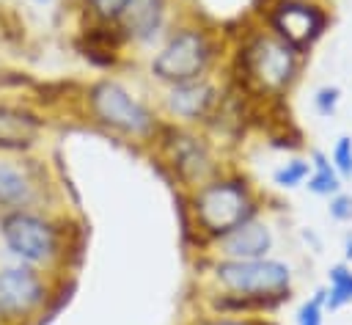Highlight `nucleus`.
I'll return each mask as SVG.
<instances>
[{"label":"nucleus","mask_w":352,"mask_h":325,"mask_svg":"<svg viewBox=\"0 0 352 325\" xmlns=\"http://www.w3.org/2000/svg\"><path fill=\"white\" fill-rule=\"evenodd\" d=\"M305 58L308 55L286 44L261 22L250 19L245 30L228 41L226 80L245 91L256 105H280L297 88Z\"/></svg>","instance_id":"1"},{"label":"nucleus","mask_w":352,"mask_h":325,"mask_svg":"<svg viewBox=\"0 0 352 325\" xmlns=\"http://www.w3.org/2000/svg\"><path fill=\"white\" fill-rule=\"evenodd\" d=\"M0 242L19 264L72 275L82 248V229L58 207L14 209L0 215Z\"/></svg>","instance_id":"2"},{"label":"nucleus","mask_w":352,"mask_h":325,"mask_svg":"<svg viewBox=\"0 0 352 325\" xmlns=\"http://www.w3.org/2000/svg\"><path fill=\"white\" fill-rule=\"evenodd\" d=\"M228 36L201 14L182 11L162 41L146 55V77L154 88L220 74L228 58Z\"/></svg>","instance_id":"3"},{"label":"nucleus","mask_w":352,"mask_h":325,"mask_svg":"<svg viewBox=\"0 0 352 325\" xmlns=\"http://www.w3.org/2000/svg\"><path fill=\"white\" fill-rule=\"evenodd\" d=\"M74 105L80 118L94 129L146 151L165 127V118L160 116L154 99L138 94L129 83L113 74H99L82 83Z\"/></svg>","instance_id":"4"},{"label":"nucleus","mask_w":352,"mask_h":325,"mask_svg":"<svg viewBox=\"0 0 352 325\" xmlns=\"http://www.w3.org/2000/svg\"><path fill=\"white\" fill-rule=\"evenodd\" d=\"M182 215L187 234L195 240V251L201 253L212 240L223 237L234 226L267 212V196L256 187V182L239 171L236 165L226 168L206 185L182 193Z\"/></svg>","instance_id":"5"},{"label":"nucleus","mask_w":352,"mask_h":325,"mask_svg":"<svg viewBox=\"0 0 352 325\" xmlns=\"http://www.w3.org/2000/svg\"><path fill=\"white\" fill-rule=\"evenodd\" d=\"M148 154L179 190V196L206 185L209 179L231 168L226 146L204 127H182L165 121Z\"/></svg>","instance_id":"6"},{"label":"nucleus","mask_w":352,"mask_h":325,"mask_svg":"<svg viewBox=\"0 0 352 325\" xmlns=\"http://www.w3.org/2000/svg\"><path fill=\"white\" fill-rule=\"evenodd\" d=\"M198 286L245 295L278 311L294 292V270L286 259H206L198 256Z\"/></svg>","instance_id":"7"},{"label":"nucleus","mask_w":352,"mask_h":325,"mask_svg":"<svg viewBox=\"0 0 352 325\" xmlns=\"http://www.w3.org/2000/svg\"><path fill=\"white\" fill-rule=\"evenodd\" d=\"M69 275L30 264H0V325H38L63 300Z\"/></svg>","instance_id":"8"},{"label":"nucleus","mask_w":352,"mask_h":325,"mask_svg":"<svg viewBox=\"0 0 352 325\" xmlns=\"http://www.w3.org/2000/svg\"><path fill=\"white\" fill-rule=\"evenodd\" d=\"M253 19L261 22L267 30L280 36L286 44L311 55V50L322 41L330 28V8L327 3H305V0H261L253 11Z\"/></svg>","instance_id":"9"},{"label":"nucleus","mask_w":352,"mask_h":325,"mask_svg":"<svg viewBox=\"0 0 352 325\" xmlns=\"http://www.w3.org/2000/svg\"><path fill=\"white\" fill-rule=\"evenodd\" d=\"M226 94V77L212 74L201 80H187L176 85H162L154 91V105L168 124L182 127H209Z\"/></svg>","instance_id":"10"},{"label":"nucleus","mask_w":352,"mask_h":325,"mask_svg":"<svg viewBox=\"0 0 352 325\" xmlns=\"http://www.w3.org/2000/svg\"><path fill=\"white\" fill-rule=\"evenodd\" d=\"M33 207H58V187L47 165L30 154H0V215Z\"/></svg>","instance_id":"11"},{"label":"nucleus","mask_w":352,"mask_h":325,"mask_svg":"<svg viewBox=\"0 0 352 325\" xmlns=\"http://www.w3.org/2000/svg\"><path fill=\"white\" fill-rule=\"evenodd\" d=\"M179 0H124L113 19V30L118 33L126 52L148 55L179 19Z\"/></svg>","instance_id":"12"},{"label":"nucleus","mask_w":352,"mask_h":325,"mask_svg":"<svg viewBox=\"0 0 352 325\" xmlns=\"http://www.w3.org/2000/svg\"><path fill=\"white\" fill-rule=\"evenodd\" d=\"M275 248H278L275 223L270 220L267 212H261V215L234 226L223 237L212 240L198 256H206V259H264V256H275Z\"/></svg>","instance_id":"13"},{"label":"nucleus","mask_w":352,"mask_h":325,"mask_svg":"<svg viewBox=\"0 0 352 325\" xmlns=\"http://www.w3.org/2000/svg\"><path fill=\"white\" fill-rule=\"evenodd\" d=\"M47 121L22 105L0 102V154H30L38 149Z\"/></svg>","instance_id":"14"},{"label":"nucleus","mask_w":352,"mask_h":325,"mask_svg":"<svg viewBox=\"0 0 352 325\" xmlns=\"http://www.w3.org/2000/svg\"><path fill=\"white\" fill-rule=\"evenodd\" d=\"M308 160H311V174L305 179V190L316 198H333L336 193L344 190V179L338 176V171L333 168L330 162V154L322 151V149H311L308 151Z\"/></svg>","instance_id":"15"},{"label":"nucleus","mask_w":352,"mask_h":325,"mask_svg":"<svg viewBox=\"0 0 352 325\" xmlns=\"http://www.w3.org/2000/svg\"><path fill=\"white\" fill-rule=\"evenodd\" d=\"M327 300L324 308L327 311H341L344 306L352 303V264L349 262H336L327 270Z\"/></svg>","instance_id":"16"},{"label":"nucleus","mask_w":352,"mask_h":325,"mask_svg":"<svg viewBox=\"0 0 352 325\" xmlns=\"http://www.w3.org/2000/svg\"><path fill=\"white\" fill-rule=\"evenodd\" d=\"M124 0H72L69 8L80 14V25H113Z\"/></svg>","instance_id":"17"},{"label":"nucleus","mask_w":352,"mask_h":325,"mask_svg":"<svg viewBox=\"0 0 352 325\" xmlns=\"http://www.w3.org/2000/svg\"><path fill=\"white\" fill-rule=\"evenodd\" d=\"M308 174H311V160L308 157H289L286 162H280L272 171V185L280 187V190H294V187L305 185Z\"/></svg>","instance_id":"18"},{"label":"nucleus","mask_w":352,"mask_h":325,"mask_svg":"<svg viewBox=\"0 0 352 325\" xmlns=\"http://www.w3.org/2000/svg\"><path fill=\"white\" fill-rule=\"evenodd\" d=\"M324 300H327V289L319 286L308 300L300 303V308L294 314V322L297 325H324V314H327Z\"/></svg>","instance_id":"19"},{"label":"nucleus","mask_w":352,"mask_h":325,"mask_svg":"<svg viewBox=\"0 0 352 325\" xmlns=\"http://www.w3.org/2000/svg\"><path fill=\"white\" fill-rule=\"evenodd\" d=\"M184 325H278V322L272 317H226V314L195 311Z\"/></svg>","instance_id":"20"},{"label":"nucleus","mask_w":352,"mask_h":325,"mask_svg":"<svg viewBox=\"0 0 352 325\" xmlns=\"http://www.w3.org/2000/svg\"><path fill=\"white\" fill-rule=\"evenodd\" d=\"M311 105L316 110V116L322 118H333L338 105H341V88L338 85H319L311 96Z\"/></svg>","instance_id":"21"},{"label":"nucleus","mask_w":352,"mask_h":325,"mask_svg":"<svg viewBox=\"0 0 352 325\" xmlns=\"http://www.w3.org/2000/svg\"><path fill=\"white\" fill-rule=\"evenodd\" d=\"M330 154V162H333V168L338 171V176L346 182V179H352V138L349 135H341L336 143H333V149L327 151Z\"/></svg>","instance_id":"22"},{"label":"nucleus","mask_w":352,"mask_h":325,"mask_svg":"<svg viewBox=\"0 0 352 325\" xmlns=\"http://www.w3.org/2000/svg\"><path fill=\"white\" fill-rule=\"evenodd\" d=\"M327 218L336 223H352V193L341 190L327 198Z\"/></svg>","instance_id":"23"},{"label":"nucleus","mask_w":352,"mask_h":325,"mask_svg":"<svg viewBox=\"0 0 352 325\" xmlns=\"http://www.w3.org/2000/svg\"><path fill=\"white\" fill-rule=\"evenodd\" d=\"M300 237H302V242H311L314 245V253L322 251V240L314 234V229H300Z\"/></svg>","instance_id":"24"},{"label":"nucleus","mask_w":352,"mask_h":325,"mask_svg":"<svg viewBox=\"0 0 352 325\" xmlns=\"http://www.w3.org/2000/svg\"><path fill=\"white\" fill-rule=\"evenodd\" d=\"M344 262L352 264V231L344 234Z\"/></svg>","instance_id":"25"},{"label":"nucleus","mask_w":352,"mask_h":325,"mask_svg":"<svg viewBox=\"0 0 352 325\" xmlns=\"http://www.w3.org/2000/svg\"><path fill=\"white\" fill-rule=\"evenodd\" d=\"M30 6H36V8H52V6H58V3H69V0H28Z\"/></svg>","instance_id":"26"},{"label":"nucleus","mask_w":352,"mask_h":325,"mask_svg":"<svg viewBox=\"0 0 352 325\" xmlns=\"http://www.w3.org/2000/svg\"><path fill=\"white\" fill-rule=\"evenodd\" d=\"M305 3H327V0H305Z\"/></svg>","instance_id":"27"},{"label":"nucleus","mask_w":352,"mask_h":325,"mask_svg":"<svg viewBox=\"0 0 352 325\" xmlns=\"http://www.w3.org/2000/svg\"><path fill=\"white\" fill-rule=\"evenodd\" d=\"M69 6H72V0H69Z\"/></svg>","instance_id":"28"}]
</instances>
